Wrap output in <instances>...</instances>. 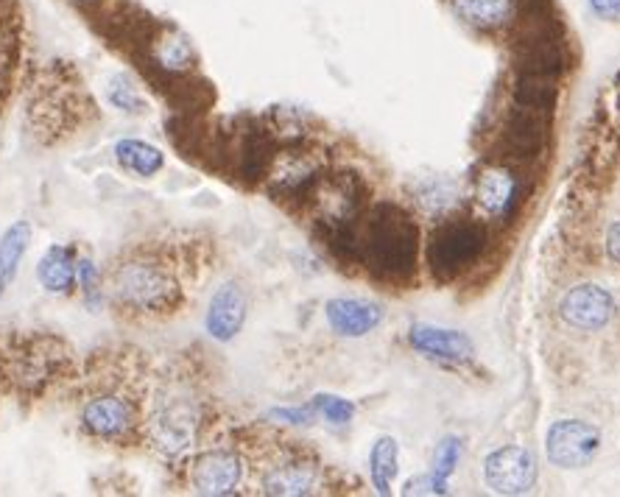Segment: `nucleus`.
I'll list each match as a JSON object with an SVG mask.
<instances>
[{"label":"nucleus","instance_id":"obj_1","mask_svg":"<svg viewBox=\"0 0 620 497\" xmlns=\"http://www.w3.org/2000/svg\"><path fill=\"white\" fill-rule=\"evenodd\" d=\"M419 232L397 204H375L361 229V260L380 280L403 283L417 269Z\"/></svg>","mask_w":620,"mask_h":497},{"label":"nucleus","instance_id":"obj_2","mask_svg":"<svg viewBox=\"0 0 620 497\" xmlns=\"http://www.w3.org/2000/svg\"><path fill=\"white\" fill-rule=\"evenodd\" d=\"M112 294L123 308L140 313H168L179 305V283L174 274L151 260H132L112 277Z\"/></svg>","mask_w":620,"mask_h":497},{"label":"nucleus","instance_id":"obj_3","mask_svg":"<svg viewBox=\"0 0 620 497\" xmlns=\"http://www.w3.org/2000/svg\"><path fill=\"white\" fill-rule=\"evenodd\" d=\"M486 235L475 221H450L433 232L428 243V263L436 277L453 280L461 271L472 269L484 252Z\"/></svg>","mask_w":620,"mask_h":497},{"label":"nucleus","instance_id":"obj_4","mask_svg":"<svg viewBox=\"0 0 620 497\" xmlns=\"http://www.w3.org/2000/svg\"><path fill=\"white\" fill-rule=\"evenodd\" d=\"M598 447H601V433L581 419H559L548 428V436H545L548 458L562 470H579L584 464H590Z\"/></svg>","mask_w":620,"mask_h":497},{"label":"nucleus","instance_id":"obj_5","mask_svg":"<svg viewBox=\"0 0 620 497\" xmlns=\"http://www.w3.org/2000/svg\"><path fill=\"white\" fill-rule=\"evenodd\" d=\"M559 316L567 327L581 333H598L604 330L615 316V299L607 288L595 283L573 285L559 299Z\"/></svg>","mask_w":620,"mask_h":497},{"label":"nucleus","instance_id":"obj_6","mask_svg":"<svg viewBox=\"0 0 620 497\" xmlns=\"http://www.w3.org/2000/svg\"><path fill=\"white\" fill-rule=\"evenodd\" d=\"M196 425H199L196 405L185 397H171L162 400L160 408L154 411L151 439L165 456H182L196 439Z\"/></svg>","mask_w":620,"mask_h":497},{"label":"nucleus","instance_id":"obj_7","mask_svg":"<svg viewBox=\"0 0 620 497\" xmlns=\"http://www.w3.org/2000/svg\"><path fill=\"white\" fill-rule=\"evenodd\" d=\"M548 118L551 109L526 107V104H514L512 112L506 115L503 123V148L514 160H534L545 151L548 143Z\"/></svg>","mask_w":620,"mask_h":497},{"label":"nucleus","instance_id":"obj_8","mask_svg":"<svg viewBox=\"0 0 620 497\" xmlns=\"http://www.w3.org/2000/svg\"><path fill=\"white\" fill-rule=\"evenodd\" d=\"M484 478L495 495H526L537 481V461L523 447H500L486 456Z\"/></svg>","mask_w":620,"mask_h":497},{"label":"nucleus","instance_id":"obj_9","mask_svg":"<svg viewBox=\"0 0 620 497\" xmlns=\"http://www.w3.org/2000/svg\"><path fill=\"white\" fill-rule=\"evenodd\" d=\"M243 478V461L232 450H210L193 461L190 484L199 495H235Z\"/></svg>","mask_w":620,"mask_h":497},{"label":"nucleus","instance_id":"obj_10","mask_svg":"<svg viewBox=\"0 0 620 497\" xmlns=\"http://www.w3.org/2000/svg\"><path fill=\"white\" fill-rule=\"evenodd\" d=\"M135 419V405L129 403L126 397H118V394L95 397L81 411L84 430L98 436V439H123L129 430L135 428Z\"/></svg>","mask_w":620,"mask_h":497},{"label":"nucleus","instance_id":"obj_11","mask_svg":"<svg viewBox=\"0 0 620 497\" xmlns=\"http://www.w3.org/2000/svg\"><path fill=\"white\" fill-rule=\"evenodd\" d=\"M324 316L330 327L336 330L338 336L344 338H361L369 336L383 319V310L375 302H366V299H330L324 305Z\"/></svg>","mask_w":620,"mask_h":497},{"label":"nucleus","instance_id":"obj_12","mask_svg":"<svg viewBox=\"0 0 620 497\" xmlns=\"http://www.w3.org/2000/svg\"><path fill=\"white\" fill-rule=\"evenodd\" d=\"M246 322V294L238 283L221 285L207 308V333L216 341H232Z\"/></svg>","mask_w":620,"mask_h":497},{"label":"nucleus","instance_id":"obj_13","mask_svg":"<svg viewBox=\"0 0 620 497\" xmlns=\"http://www.w3.org/2000/svg\"><path fill=\"white\" fill-rule=\"evenodd\" d=\"M411 347L425 352L428 358L439 361L464 363L472 358V341L459 330H445V327H433V324H414L408 333Z\"/></svg>","mask_w":620,"mask_h":497},{"label":"nucleus","instance_id":"obj_14","mask_svg":"<svg viewBox=\"0 0 620 497\" xmlns=\"http://www.w3.org/2000/svg\"><path fill=\"white\" fill-rule=\"evenodd\" d=\"M319 484V467L313 461L302 458H288L280 464H271L263 472V492L280 497H299L310 495Z\"/></svg>","mask_w":620,"mask_h":497},{"label":"nucleus","instance_id":"obj_15","mask_svg":"<svg viewBox=\"0 0 620 497\" xmlns=\"http://www.w3.org/2000/svg\"><path fill=\"white\" fill-rule=\"evenodd\" d=\"M517 176L506 168H486L475 185V202L489 218H506L517 204Z\"/></svg>","mask_w":620,"mask_h":497},{"label":"nucleus","instance_id":"obj_16","mask_svg":"<svg viewBox=\"0 0 620 497\" xmlns=\"http://www.w3.org/2000/svg\"><path fill=\"white\" fill-rule=\"evenodd\" d=\"M76 266H79V260L73 255V249L51 246L37 263V280L48 294H68L73 291V285L79 283Z\"/></svg>","mask_w":620,"mask_h":497},{"label":"nucleus","instance_id":"obj_17","mask_svg":"<svg viewBox=\"0 0 620 497\" xmlns=\"http://www.w3.org/2000/svg\"><path fill=\"white\" fill-rule=\"evenodd\" d=\"M467 26L478 31H495L506 26L514 14V0H450Z\"/></svg>","mask_w":620,"mask_h":497},{"label":"nucleus","instance_id":"obj_18","mask_svg":"<svg viewBox=\"0 0 620 497\" xmlns=\"http://www.w3.org/2000/svg\"><path fill=\"white\" fill-rule=\"evenodd\" d=\"M28 241H31V224L28 221H17L3 232V238H0V296L6 294V288L12 285L17 266L26 257Z\"/></svg>","mask_w":620,"mask_h":497},{"label":"nucleus","instance_id":"obj_19","mask_svg":"<svg viewBox=\"0 0 620 497\" xmlns=\"http://www.w3.org/2000/svg\"><path fill=\"white\" fill-rule=\"evenodd\" d=\"M115 160L121 162L126 171H132L137 176H154L165 165L160 148L143 143V140H121L115 146Z\"/></svg>","mask_w":620,"mask_h":497},{"label":"nucleus","instance_id":"obj_20","mask_svg":"<svg viewBox=\"0 0 620 497\" xmlns=\"http://www.w3.org/2000/svg\"><path fill=\"white\" fill-rule=\"evenodd\" d=\"M369 470H372V484L380 495H389L394 478H397V442L391 436H383L372 447L369 456Z\"/></svg>","mask_w":620,"mask_h":497},{"label":"nucleus","instance_id":"obj_21","mask_svg":"<svg viewBox=\"0 0 620 497\" xmlns=\"http://www.w3.org/2000/svg\"><path fill=\"white\" fill-rule=\"evenodd\" d=\"M154 59L165 70H185L193 62V48L179 31H165L154 45Z\"/></svg>","mask_w":620,"mask_h":497},{"label":"nucleus","instance_id":"obj_22","mask_svg":"<svg viewBox=\"0 0 620 497\" xmlns=\"http://www.w3.org/2000/svg\"><path fill=\"white\" fill-rule=\"evenodd\" d=\"M459 458H461V442L459 439H453V436H447L445 442L439 444L436 458H433V478H436L439 484L447 486L450 475H453L456 467H459Z\"/></svg>","mask_w":620,"mask_h":497},{"label":"nucleus","instance_id":"obj_23","mask_svg":"<svg viewBox=\"0 0 620 497\" xmlns=\"http://www.w3.org/2000/svg\"><path fill=\"white\" fill-rule=\"evenodd\" d=\"M313 408H316L330 425H347L352 419V411H355L350 400H341V397H333V394H319V397L313 400Z\"/></svg>","mask_w":620,"mask_h":497},{"label":"nucleus","instance_id":"obj_24","mask_svg":"<svg viewBox=\"0 0 620 497\" xmlns=\"http://www.w3.org/2000/svg\"><path fill=\"white\" fill-rule=\"evenodd\" d=\"M109 101L118 109H123V112H135V109L143 107V104H140V95H137V90L132 87V81L123 79V76H115V79L109 81Z\"/></svg>","mask_w":620,"mask_h":497},{"label":"nucleus","instance_id":"obj_25","mask_svg":"<svg viewBox=\"0 0 620 497\" xmlns=\"http://www.w3.org/2000/svg\"><path fill=\"white\" fill-rule=\"evenodd\" d=\"M445 492L447 486L439 484V481L433 478V472L431 475H419V478L405 484V495H445Z\"/></svg>","mask_w":620,"mask_h":497},{"label":"nucleus","instance_id":"obj_26","mask_svg":"<svg viewBox=\"0 0 620 497\" xmlns=\"http://www.w3.org/2000/svg\"><path fill=\"white\" fill-rule=\"evenodd\" d=\"M76 277H79L84 294H98V271H95L93 260H79Z\"/></svg>","mask_w":620,"mask_h":497},{"label":"nucleus","instance_id":"obj_27","mask_svg":"<svg viewBox=\"0 0 620 497\" xmlns=\"http://www.w3.org/2000/svg\"><path fill=\"white\" fill-rule=\"evenodd\" d=\"M271 417L285 419V422H291V425H308L313 411H310V408H280V411H274Z\"/></svg>","mask_w":620,"mask_h":497},{"label":"nucleus","instance_id":"obj_28","mask_svg":"<svg viewBox=\"0 0 620 497\" xmlns=\"http://www.w3.org/2000/svg\"><path fill=\"white\" fill-rule=\"evenodd\" d=\"M590 9L601 20H620V0H590Z\"/></svg>","mask_w":620,"mask_h":497},{"label":"nucleus","instance_id":"obj_29","mask_svg":"<svg viewBox=\"0 0 620 497\" xmlns=\"http://www.w3.org/2000/svg\"><path fill=\"white\" fill-rule=\"evenodd\" d=\"M607 255L612 263L620 266V221H615V224L607 229Z\"/></svg>","mask_w":620,"mask_h":497}]
</instances>
